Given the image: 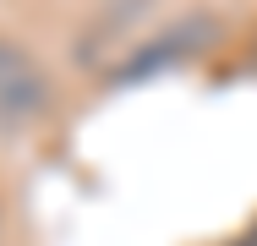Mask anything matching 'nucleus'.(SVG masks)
Instances as JSON below:
<instances>
[{
  "instance_id": "nucleus-1",
  "label": "nucleus",
  "mask_w": 257,
  "mask_h": 246,
  "mask_svg": "<svg viewBox=\"0 0 257 246\" xmlns=\"http://www.w3.org/2000/svg\"><path fill=\"white\" fill-rule=\"evenodd\" d=\"M213 33H219V22L208 17V11H197V17H186V22H175V28H164L159 39H148V44L137 49L120 71H115V82H137V77H154V71H164V66H175L181 55H197L203 44H213Z\"/></svg>"
},
{
  "instance_id": "nucleus-2",
  "label": "nucleus",
  "mask_w": 257,
  "mask_h": 246,
  "mask_svg": "<svg viewBox=\"0 0 257 246\" xmlns=\"http://www.w3.org/2000/svg\"><path fill=\"white\" fill-rule=\"evenodd\" d=\"M39 104H44V77L22 55L0 49V126H22Z\"/></svg>"
}]
</instances>
